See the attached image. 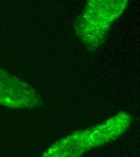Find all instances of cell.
<instances>
[{"label":"cell","instance_id":"cell-1","mask_svg":"<svg viewBox=\"0 0 140 157\" xmlns=\"http://www.w3.org/2000/svg\"><path fill=\"white\" fill-rule=\"evenodd\" d=\"M128 3L129 0H87L76 24L78 35L89 48L97 47Z\"/></svg>","mask_w":140,"mask_h":157}]
</instances>
